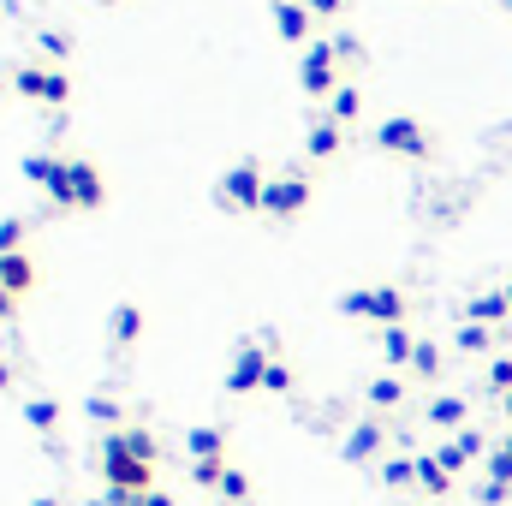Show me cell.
I'll list each match as a JSON object with an SVG mask.
<instances>
[{"label":"cell","mask_w":512,"mask_h":506,"mask_svg":"<svg viewBox=\"0 0 512 506\" xmlns=\"http://www.w3.org/2000/svg\"><path fill=\"white\" fill-rule=\"evenodd\" d=\"M12 387H18V364H12V358H0V393H12Z\"/></svg>","instance_id":"cell-35"},{"label":"cell","mask_w":512,"mask_h":506,"mask_svg":"<svg viewBox=\"0 0 512 506\" xmlns=\"http://www.w3.org/2000/svg\"><path fill=\"white\" fill-rule=\"evenodd\" d=\"M143 506H173V501H167V495H155V489H149V495H143Z\"/></svg>","instance_id":"cell-36"},{"label":"cell","mask_w":512,"mask_h":506,"mask_svg":"<svg viewBox=\"0 0 512 506\" xmlns=\"http://www.w3.org/2000/svg\"><path fill=\"white\" fill-rule=\"evenodd\" d=\"M417 477H423V489H429V495H447V489H453V477H447L441 453H423V459H417Z\"/></svg>","instance_id":"cell-30"},{"label":"cell","mask_w":512,"mask_h":506,"mask_svg":"<svg viewBox=\"0 0 512 506\" xmlns=\"http://www.w3.org/2000/svg\"><path fill=\"white\" fill-rule=\"evenodd\" d=\"M322 114H328L334 126L358 131V126H364V114H370V96H364V90H358V78H352V84H340V90L322 102Z\"/></svg>","instance_id":"cell-18"},{"label":"cell","mask_w":512,"mask_h":506,"mask_svg":"<svg viewBox=\"0 0 512 506\" xmlns=\"http://www.w3.org/2000/svg\"><path fill=\"white\" fill-rule=\"evenodd\" d=\"M304 6H310V18H316V24H340V18L352 12V0H304Z\"/></svg>","instance_id":"cell-33"},{"label":"cell","mask_w":512,"mask_h":506,"mask_svg":"<svg viewBox=\"0 0 512 506\" xmlns=\"http://www.w3.org/2000/svg\"><path fill=\"white\" fill-rule=\"evenodd\" d=\"M262 376H268L262 340H239V346H233V364H227V393H256Z\"/></svg>","instance_id":"cell-11"},{"label":"cell","mask_w":512,"mask_h":506,"mask_svg":"<svg viewBox=\"0 0 512 506\" xmlns=\"http://www.w3.org/2000/svg\"><path fill=\"white\" fill-rule=\"evenodd\" d=\"M483 387H489V399H507V393H512V352H495V358H489Z\"/></svg>","instance_id":"cell-29"},{"label":"cell","mask_w":512,"mask_h":506,"mask_svg":"<svg viewBox=\"0 0 512 506\" xmlns=\"http://www.w3.org/2000/svg\"><path fill=\"white\" fill-rule=\"evenodd\" d=\"M387 447V423L382 417H370V423H358L352 435H346V459H376Z\"/></svg>","instance_id":"cell-23"},{"label":"cell","mask_w":512,"mask_h":506,"mask_svg":"<svg viewBox=\"0 0 512 506\" xmlns=\"http://www.w3.org/2000/svg\"><path fill=\"white\" fill-rule=\"evenodd\" d=\"M96 6H126V0H96Z\"/></svg>","instance_id":"cell-40"},{"label":"cell","mask_w":512,"mask_h":506,"mask_svg":"<svg viewBox=\"0 0 512 506\" xmlns=\"http://www.w3.org/2000/svg\"><path fill=\"white\" fill-rule=\"evenodd\" d=\"M346 143H352V131L334 126L322 108H316V114H304V137H298V149H304V167H334V161L346 155Z\"/></svg>","instance_id":"cell-7"},{"label":"cell","mask_w":512,"mask_h":506,"mask_svg":"<svg viewBox=\"0 0 512 506\" xmlns=\"http://www.w3.org/2000/svg\"><path fill=\"white\" fill-rule=\"evenodd\" d=\"M215 495H221V501H245V495H251V477H245V471H233V465H227V471H221V483H215Z\"/></svg>","instance_id":"cell-32"},{"label":"cell","mask_w":512,"mask_h":506,"mask_svg":"<svg viewBox=\"0 0 512 506\" xmlns=\"http://www.w3.org/2000/svg\"><path fill=\"white\" fill-rule=\"evenodd\" d=\"M501 12H507V18H512V0H501Z\"/></svg>","instance_id":"cell-41"},{"label":"cell","mask_w":512,"mask_h":506,"mask_svg":"<svg viewBox=\"0 0 512 506\" xmlns=\"http://www.w3.org/2000/svg\"><path fill=\"white\" fill-rule=\"evenodd\" d=\"M84 411H90V417H96V423H120V393H114V387H96V393H90V405H84Z\"/></svg>","instance_id":"cell-31"},{"label":"cell","mask_w":512,"mask_h":506,"mask_svg":"<svg viewBox=\"0 0 512 506\" xmlns=\"http://www.w3.org/2000/svg\"><path fill=\"white\" fill-rule=\"evenodd\" d=\"M191 453H197V465H227V429H191Z\"/></svg>","instance_id":"cell-26"},{"label":"cell","mask_w":512,"mask_h":506,"mask_svg":"<svg viewBox=\"0 0 512 506\" xmlns=\"http://www.w3.org/2000/svg\"><path fill=\"white\" fill-rule=\"evenodd\" d=\"M334 310L352 316V322H370V328H376V280H370V286H346V292L334 298Z\"/></svg>","instance_id":"cell-24"},{"label":"cell","mask_w":512,"mask_h":506,"mask_svg":"<svg viewBox=\"0 0 512 506\" xmlns=\"http://www.w3.org/2000/svg\"><path fill=\"white\" fill-rule=\"evenodd\" d=\"M459 322H483V328H495V334H507L512 340V304H507V286L495 280V286H477L465 304H459Z\"/></svg>","instance_id":"cell-8"},{"label":"cell","mask_w":512,"mask_h":506,"mask_svg":"<svg viewBox=\"0 0 512 506\" xmlns=\"http://www.w3.org/2000/svg\"><path fill=\"white\" fill-rule=\"evenodd\" d=\"M501 286H507V304H512V274H507V280H501Z\"/></svg>","instance_id":"cell-39"},{"label":"cell","mask_w":512,"mask_h":506,"mask_svg":"<svg viewBox=\"0 0 512 506\" xmlns=\"http://www.w3.org/2000/svg\"><path fill=\"white\" fill-rule=\"evenodd\" d=\"M340 84H352V78L340 72V60H334V42H328V36H316V42L298 54V96L322 108V102H328Z\"/></svg>","instance_id":"cell-6"},{"label":"cell","mask_w":512,"mask_h":506,"mask_svg":"<svg viewBox=\"0 0 512 506\" xmlns=\"http://www.w3.org/2000/svg\"><path fill=\"white\" fill-rule=\"evenodd\" d=\"M268 18H274V36H280L286 48H298V54L322 36V24L310 18V6H304V0H268Z\"/></svg>","instance_id":"cell-9"},{"label":"cell","mask_w":512,"mask_h":506,"mask_svg":"<svg viewBox=\"0 0 512 506\" xmlns=\"http://www.w3.org/2000/svg\"><path fill=\"white\" fill-rule=\"evenodd\" d=\"M18 310H24V304H18V298L0 286V328H12V322H18Z\"/></svg>","instance_id":"cell-34"},{"label":"cell","mask_w":512,"mask_h":506,"mask_svg":"<svg viewBox=\"0 0 512 506\" xmlns=\"http://www.w3.org/2000/svg\"><path fill=\"white\" fill-rule=\"evenodd\" d=\"M495 411H501V417L512 423V393H507V399H495Z\"/></svg>","instance_id":"cell-37"},{"label":"cell","mask_w":512,"mask_h":506,"mask_svg":"<svg viewBox=\"0 0 512 506\" xmlns=\"http://www.w3.org/2000/svg\"><path fill=\"white\" fill-rule=\"evenodd\" d=\"M370 149L387 155V161H411V167H429L435 155H441V137L429 120H417V114H382L376 126H370Z\"/></svg>","instance_id":"cell-3"},{"label":"cell","mask_w":512,"mask_h":506,"mask_svg":"<svg viewBox=\"0 0 512 506\" xmlns=\"http://www.w3.org/2000/svg\"><path fill=\"white\" fill-rule=\"evenodd\" d=\"M143 322H149V310L137 298H114V310H108V346L114 352H131L143 340Z\"/></svg>","instance_id":"cell-14"},{"label":"cell","mask_w":512,"mask_h":506,"mask_svg":"<svg viewBox=\"0 0 512 506\" xmlns=\"http://www.w3.org/2000/svg\"><path fill=\"white\" fill-rule=\"evenodd\" d=\"M30 54H36L42 66H54V72H72L78 36H72V30H54V24H48V30H36V36H30Z\"/></svg>","instance_id":"cell-17"},{"label":"cell","mask_w":512,"mask_h":506,"mask_svg":"<svg viewBox=\"0 0 512 506\" xmlns=\"http://www.w3.org/2000/svg\"><path fill=\"white\" fill-rule=\"evenodd\" d=\"M30 233H36V221H30V215H0V256L30 251Z\"/></svg>","instance_id":"cell-27"},{"label":"cell","mask_w":512,"mask_h":506,"mask_svg":"<svg viewBox=\"0 0 512 506\" xmlns=\"http://www.w3.org/2000/svg\"><path fill=\"white\" fill-rule=\"evenodd\" d=\"M328 42H334V60H340V72H346V78H358V72L370 66V48H364V36H358V30H334Z\"/></svg>","instance_id":"cell-22"},{"label":"cell","mask_w":512,"mask_h":506,"mask_svg":"<svg viewBox=\"0 0 512 506\" xmlns=\"http://www.w3.org/2000/svg\"><path fill=\"white\" fill-rule=\"evenodd\" d=\"M6 90H12V78H6V72H0V102H6Z\"/></svg>","instance_id":"cell-38"},{"label":"cell","mask_w":512,"mask_h":506,"mask_svg":"<svg viewBox=\"0 0 512 506\" xmlns=\"http://www.w3.org/2000/svg\"><path fill=\"white\" fill-rule=\"evenodd\" d=\"M102 203H108V173H102V161L66 149V155H60V173H54L48 191H42V209L66 221V215H96Z\"/></svg>","instance_id":"cell-1"},{"label":"cell","mask_w":512,"mask_h":506,"mask_svg":"<svg viewBox=\"0 0 512 506\" xmlns=\"http://www.w3.org/2000/svg\"><path fill=\"white\" fill-rule=\"evenodd\" d=\"M417 328H382L376 334V346H382V364L387 370H399V376H411V352H417Z\"/></svg>","instance_id":"cell-20"},{"label":"cell","mask_w":512,"mask_h":506,"mask_svg":"<svg viewBox=\"0 0 512 506\" xmlns=\"http://www.w3.org/2000/svg\"><path fill=\"white\" fill-rule=\"evenodd\" d=\"M60 155H66V149H54V143H48V149H30V155L18 161L24 185H30V191H48V179L60 173Z\"/></svg>","instance_id":"cell-21"},{"label":"cell","mask_w":512,"mask_h":506,"mask_svg":"<svg viewBox=\"0 0 512 506\" xmlns=\"http://www.w3.org/2000/svg\"><path fill=\"white\" fill-rule=\"evenodd\" d=\"M447 346H453L459 358H483V364H489L495 352H507V334H495V328H483V322H459Z\"/></svg>","instance_id":"cell-15"},{"label":"cell","mask_w":512,"mask_h":506,"mask_svg":"<svg viewBox=\"0 0 512 506\" xmlns=\"http://www.w3.org/2000/svg\"><path fill=\"white\" fill-rule=\"evenodd\" d=\"M423 423H429V429H465V423H471V393L435 387V393L423 399Z\"/></svg>","instance_id":"cell-13"},{"label":"cell","mask_w":512,"mask_h":506,"mask_svg":"<svg viewBox=\"0 0 512 506\" xmlns=\"http://www.w3.org/2000/svg\"><path fill=\"white\" fill-rule=\"evenodd\" d=\"M102 477H108L114 501L149 495V453L131 447V435H108V441H102Z\"/></svg>","instance_id":"cell-5"},{"label":"cell","mask_w":512,"mask_h":506,"mask_svg":"<svg viewBox=\"0 0 512 506\" xmlns=\"http://www.w3.org/2000/svg\"><path fill=\"white\" fill-rule=\"evenodd\" d=\"M411 399V376H399V370H382V376L364 381V405L376 411V417H387V411H399Z\"/></svg>","instance_id":"cell-16"},{"label":"cell","mask_w":512,"mask_h":506,"mask_svg":"<svg viewBox=\"0 0 512 506\" xmlns=\"http://www.w3.org/2000/svg\"><path fill=\"white\" fill-rule=\"evenodd\" d=\"M12 96L18 102H30V108H48V84H54V66H42L36 54H24V60H12Z\"/></svg>","instance_id":"cell-12"},{"label":"cell","mask_w":512,"mask_h":506,"mask_svg":"<svg viewBox=\"0 0 512 506\" xmlns=\"http://www.w3.org/2000/svg\"><path fill=\"white\" fill-rule=\"evenodd\" d=\"M310 203H316V173H310L304 161H292V167H274L256 221H268V227H292V221L310 215Z\"/></svg>","instance_id":"cell-4"},{"label":"cell","mask_w":512,"mask_h":506,"mask_svg":"<svg viewBox=\"0 0 512 506\" xmlns=\"http://www.w3.org/2000/svg\"><path fill=\"white\" fill-rule=\"evenodd\" d=\"M268 161L262 155H233L227 167H221V179L209 185V203L221 209V215H233V221H251L262 215V191H268Z\"/></svg>","instance_id":"cell-2"},{"label":"cell","mask_w":512,"mask_h":506,"mask_svg":"<svg viewBox=\"0 0 512 506\" xmlns=\"http://www.w3.org/2000/svg\"><path fill=\"white\" fill-rule=\"evenodd\" d=\"M24 417H30V429H36V435H54V429H60V399L30 393V399H24Z\"/></svg>","instance_id":"cell-28"},{"label":"cell","mask_w":512,"mask_h":506,"mask_svg":"<svg viewBox=\"0 0 512 506\" xmlns=\"http://www.w3.org/2000/svg\"><path fill=\"white\" fill-rule=\"evenodd\" d=\"M90 506H114V501H90Z\"/></svg>","instance_id":"cell-42"},{"label":"cell","mask_w":512,"mask_h":506,"mask_svg":"<svg viewBox=\"0 0 512 506\" xmlns=\"http://www.w3.org/2000/svg\"><path fill=\"white\" fill-rule=\"evenodd\" d=\"M0 286L18 298V304H30V292L42 286V274H36V256L18 251V256H0Z\"/></svg>","instance_id":"cell-19"},{"label":"cell","mask_w":512,"mask_h":506,"mask_svg":"<svg viewBox=\"0 0 512 506\" xmlns=\"http://www.w3.org/2000/svg\"><path fill=\"white\" fill-rule=\"evenodd\" d=\"M441 370H447V358H441V346L423 334V340H417V352H411V381L435 387V381H441Z\"/></svg>","instance_id":"cell-25"},{"label":"cell","mask_w":512,"mask_h":506,"mask_svg":"<svg viewBox=\"0 0 512 506\" xmlns=\"http://www.w3.org/2000/svg\"><path fill=\"white\" fill-rule=\"evenodd\" d=\"M411 316H417V286L411 280H376V334L411 328Z\"/></svg>","instance_id":"cell-10"}]
</instances>
